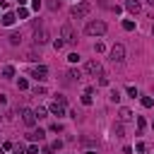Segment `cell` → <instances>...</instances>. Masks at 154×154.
Segmentation results:
<instances>
[{
  "instance_id": "1",
  "label": "cell",
  "mask_w": 154,
  "mask_h": 154,
  "mask_svg": "<svg viewBox=\"0 0 154 154\" xmlns=\"http://www.w3.org/2000/svg\"><path fill=\"white\" fill-rule=\"evenodd\" d=\"M89 10H91V5L84 0V2H79V5H75V7L70 10V17H72V19H82V17L89 14Z\"/></svg>"
},
{
  "instance_id": "2",
  "label": "cell",
  "mask_w": 154,
  "mask_h": 154,
  "mask_svg": "<svg viewBox=\"0 0 154 154\" xmlns=\"http://www.w3.org/2000/svg\"><path fill=\"white\" fill-rule=\"evenodd\" d=\"M84 31H87L89 36H101V34H106V24L96 19V22H89V24L84 26Z\"/></svg>"
},
{
  "instance_id": "3",
  "label": "cell",
  "mask_w": 154,
  "mask_h": 154,
  "mask_svg": "<svg viewBox=\"0 0 154 154\" xmlns=\"http://www.w3.org/2000/svg\"><path fill=\"white\" fill-rule=\"evenodd\" d=\"M123 60H125V46L116 43L111 48V63H123Z\"/></svg>"
},
{
  "instance_id": "4",
  "label": "cell",
  "mask_w": 154,
  "mask_h": 154,
  "mask_svg": "<svg viewBox=\"0 0 154 154\" xmlns=\"http://www.w3.org/2000/svg\"><path fill=\"white\" fill-rule=\"evenodd\" d=\"M46 41H48V31H46L43 26H36V29H34V43L41 46V43H46Z\"/></svg>"
},
{
  "instance_id": "5",
  "label": "cell",
  "mask_w": 154,
  "mask_h": 154,
  "mask_svg": "<svg viewBox=\"0 0 154 154\" xmlns=\"http://www.w3.org/2000/svg\"><path fill=\"white\" fill-rule=\"evenodd\" d=\"M63 41L65 43H75L77 41V36H75V31H72L70 24H63Z\"/></svg>"
},
{
  "instance_id": "6",
  "label": "cell",
  "mask_w": 154,
  "mask_h": 154,
  "mask_svg": "<svg viewBox=\"0 0 154 154\" xmlns=\"http://www.w3.org/2000/svg\"><path fill=\"white\" fill-rule=\"evenodd\" d=\"M22 120H24V125H34L36 123V113L31 108H22Z\"/></svg>"
},
{
  "instance_id": "7",
  "label": "cell",
  "mask_w": 154,
  "mask_h": 154,
  "mask_svg": "<svg viewBox=\"0 0 154 154\" xmlns=\"http://www.w3.org/2000/svg\"><path fill=\"white\" fill-rule=\"evenodd\" d=\"M84 72H87V75H99V72H101V65H99V60H89V63L84 65Z\"/></svg>"
},
{
  "instance_id": "8",
  "label": "cell",
  "mask_w": 154,
  "mask_h": 154,
  "mask_svg": "<svg viewBox=\"0 0 154 154\" xmlns=\"http://www.w3.org/2000/svg\"><path fill=\"white\" fill-rule=\"evenodd\" d=\"M46 75H48V67H46V65H36V67L31 70V77H34V79H46Z\"/></svg>"
},
{
  "instance_id": "9",
  "label": "cell",
  "mask_w": 154,
  "mask_h": 154,
  "mask_svg": "<svg viewBox=\"0 0 154 154\" xmlns=\"http://www.w3.org/2000/svg\"><path fill=\"white\" fill-rule=\"evenodd\" d=\"M118 118H120V123H128V120H132V111L130 108H120L118 111Z\"/></svg>"
},
{
  "instance_id": "10",
  "label": "cell",
  "mask_w": 154,
  "mask_h": 154,
  "mask_svg": "<svg viewBox=\"0 0 154 154\" xmlns=\"http://www.w3.org/2000/svg\"><path fill=\"white\" fill-rule=\"evenodd\" d=\"M14 19H17V14H12V12H5V14H2V24H5V26H12Z\"/></svg>"
},
{
  "instance_id": "11",
  "label": "cell",
  "mask_w": 154,
  "mask_h": 154,
  "mask_svg": "<svg viewBox=\"0 0 154 154\" xmlns=\"http://www.w3.org/2000/svg\"><path fill=\"white\" fill-rule=\"evenodd\" d=\"M65 77H67V82H79V79H82V72H79V70H70Z\"/></svg>"
},
{
  "instance_id": "12",
  "label": "cell",
  "mask_w": 154,
  "mask_h": 154,
  "mask_svg": "<svg viewBox=\"0 0 154 154\" xmlns=\"http://www.w3.org/2000/svg\"><path fill=\"white\" fill-rule=\"evenodd\" d=\"M51 113H53V116H63V113H65V106H60L58 101H53V103H51Z\"/></svg>"
},
{
  "instance_id": "13",
  "label": "cell",
  "mask_w": 154,
  "mask_h": 154,
  "mask_svg": "<svg viewBox=\"0 0 154 154\" xmlns=\"http://www.w3.org/2000/svg\"><path fill=\"white\" fill-rule=\"evenodd\" d=\"M125 7H128L132 14H137V12H140V2H137V0H128V2H125Z\"/></svg>"
},
{
  "instance_id": "14",
  "label": "cell",
  "mask_w": 154,
  "mask_h": 154,
  "mask_svg": "<svg viewBox=\"0 0 154 154\" xmlns=\"http://www.w3.org/2000/svg\"><path fill=\"white\" fill-rule=\"evenodd\" d=\"M43 135H46V132H43V130L38 128V130H34V132H29V140H31V142H38V140H43Z\"/></svg>"
},
{
  "instance_id": "15",
  "label": "cell",
  "mask_w": 154,
  "mask_h": 154,
  "mask_svg": "<svg viewBox=\"0 0 154 154\" xmlns=\"http://www.w3.org/2000/svg\"><path fill=\"white\" fill-rule=\"evenodd\" d=\"M91 91H94V89L89 87V89L82 94V103H84V106H91Z\"/></svg>"
},
{
  "instance_id": "16",
  "label": "cell",
  "mask_w": 154,
  "mask_h": 154,
  "mask_svg": "<svg viewBox=\"0 0 154 154\" xmlns=\"http://www.w3.org/2000/svg\"><path fill=\"white\" fill-rule=\"evenodd\" d=\"M12 75H14V67H12V65H5V67H2V77H7V79H10Z\"/></svg>"
},
{
  "instance_id": "17",
  "label": "cell",
  "mask_w": 154,
  "mask_h": 154,
  "mask_svg": "<svg viewBox=\"0 0 154 154\" xmlns=\"http://www.w3.org/2000/svg\"><path fill=\"white\" fill-rule=\"evenodd\" d=\"M106 84H108V75L101 70V72H99V87H106Z\"/></svg>"
},
{
  "instance_id": "18",
  "label": "cell",
  "mask_w": 154,
  "mask_h": 154,
  "mask_svg": "<svg viewBox=\"0 0 154 154\" xmlns=\"http://www.w3.org/2000/svg\"><path fill=\"white\" fill-rule=\"evenodd\" d=\"M123 29H125V31H135V22H132V19H125V22H123Z\"/></svg>"
},
{
  "instance_id": "19",
  "label": "cell",
  "mask_w": 154,
  "mask_h": 154,
  "mask_svg": "<svg viewBox=\"0 0 154 154\" xmlns=\"http://www.w3.org/2000/svg\"><path fill=\"white\" fill-rule=\"evenodd\" d=\"M19 41H22V36H19L17 31H14V34H10V43H12V46H19Z\"/></svg>"
},
{
  "instance_id": "20",
  "label": "cell",
  "mask_w": 154,
  "mask_h": 154,
  "mask_svg": "<svg viewBox=\"0 0 154 154\" xmlns=\"http://www.w3.org/2000/svg\"><path fill=\"white\" fill-rule=\"evenodd\" d=\"M142 106H144V108H152V106H154V99H152V96H142Z\"/></svg>"
},
{
  "instance_id": "21",
  "label": "cell",
  "mask_w": 154,
  "mask_h": 154,
  "mask_svg": "<svg viewBox=\"0 0 154 154\" xmlns=\"http://www.w3.org/2000/svg\"><path fill=\"white\" fill-rule=\"evenodd\" d=\"M46 5H48V10H53V12H55V10H60V0H48Z\"/></svg>"
},
{
  "instance_id": "22",
  "label": "cell",
  "mask_w": 154,
  "mask_h": 154,
  "mask_svg": "<svg viewBox=\"0 0 154 154\" xmlns=\"http://www.w3.org/2000/svg\"><path fill=\"white\" fill-rule=\"evenodd\" d=\"M17 17H19V19H26V17H29V10L19 7V10H17Z\"/></svg>"
},
{
  "instance_id": "23",
  "label": "cell",
  "mask_w": 154,
  "mask_h": 154,
  "mask_svg": "<svg viewBox=\"0 0 154 154\" xmlns=\"http://www.w3.org/2000/svg\"><path fill=\"white\" fill-rule=\"evenodd\" d=\"M144 125H147V120H144L142 116H137V130H140V132L144 130Z\"/></svg>"
},
{
  "instance_id": "24",
  "label": "cell",
  "mask_w": 154,
  "mask_h": 154,
  "mask_svg": "<svg viewBox=\"0 0 154 154\" xmlns=\"http://www.w3.org/2000/svg\"><path fill=\"white\" fill-rule=\"evenodd\" d=\"M113 132H116V137H123V123H116Z\"/></svg>"
},
{
  "instance_id": "25",
  "label": "cell",
  "mask_w": 154,
  "mask_h": 154,
  "mask_svg": "<svg viewBox=\"0 0 154 154\" xmlns=\"http://www.w3.org/2000/svg\"><path fill=\"white\" fill-rule=\"evenodd\" d=\"M128 94H130V96H132V99H135V96H140V91H137V87H132V84H130V87H128Z\"/></svg>"
},
{
  "instance_id": "26",
  "label": "cell",
  "mask_w": 154,
  "mask_h": 154,
  "mask_svg": "<svg viewBox=\"0 0 154 154\" xmlns=\"http://www.w3.org/2000/svg\"><path fill=\"white\" fill-rule=\"evenodd\" d=\"M111 101H113V103H116V101H120V94H118V89H113V91H111Z\"/></svg>"
},
{
  "instance_id": "27",
  "label": "cell",
  "mask_w": 154,
  "mask_h": 154,
  "mask_svg": "<svg viewBox=\"0 0 154 154\" xmlns=\"http://www.w3.org/2000/svg\"><path fill=\"white\" fill-rule=\"evenodd\" d=\"M34 113H36V118H46V108H41V106H38Z\"/></svg>"
},
{
  "instance_id": "28",
  "label": "cell",
  "mask_w": 154,
  "mask_h": 154,
  "mask_svg": "<svg viewBox=\"0 0 154 154\" xmlns=\"http://www.w3.org/2000/svg\"><path fill=\"white\" fill-rule=\"evenodd\" d=\"M53 46H55V51H58V48H63V46H65V41H63V38H55V41H53Z\"/></svg>"
},
{
  "instance_id": "29",
  "label": "cell",
  "mask_w": 154,
  "mask_h": 154,
  "mask_svg": "<svg viewBox=\"0 0 154 154\" xmlns=\"http://www.w3.org/2000/svg\"><path fill=\"white\" fill-rule=\"evenodd\" d=\"M67 60H70V63H79V55H77V53H70Z\"/></svg>"
},
{
  "instance_id": "30",
  "label": "cell",
  "mask_w": 154,
  "mask_h": 154,
  "mask_svg": "<svg viewBox=\"0 0 154 154\" xmlns=\"http://www.w3.org/2000/svg\"><path fill=\"white\" fill-rule=\"evenodd\" d=\"M135 149H137V152H140V154H142V152H144V149H147V144H144V142H137V147H135Z\"/></svg>"
},
{
  "instance_id": "31",
  "label": "cell",
  "mask_w": 154,
  "mask_h": 154,
  "mask_svg": "<svg viewBox=\"0 0 154 154\" xmlns=\"http://www.w3.org/2000/svg\"><path fill=\"white\" fill-rule=\"evenodd\" d=\"M26 154H38V147H36V144H31V147L26 149Z\"/></svg>"
},
{
  "instance_id": "32",
  "label": "cell",
  "mask_w": 154,
  "mask_h": 154,
  "mask_svg": "<svg viewBox=\"0 0 154 154\" xmlns=\"http://www.w3.org/2000/svg\"><path fill=\"white\" fill-rule=\"evenodd\" d=\"M34 91H36V94H38V96H43V94H46V87H36V89H34Z\"/></svg>"
},
{
  "instance_id": "33",
  "label": "cell",
  "mask_w": 154,
  "mask_h": 154,
  "mask_svg": "<svg viewBox=\"0 0 154 154\" xmlns=\"http://www.w3.org/2000/svg\"><path fill=\"white\" fill-rule=\"evenodd\" d=\"M55 101H58V103H60V106H65V103H67V101H65V96H60V94H58V96H55Z\"/></svg>"
},
{
  "instance_id": "34",
  "label": "cell",
  "mask_w": 154,
  "mask_h": 154,
  "mask_svg": "<svg viewBox=\"0 0 154 154\" xmlns=\"http://www.w3.org/2000/svg\"><path fill=\"white\" fill-rule=\"evenodd\" d=\"M51 130H53V132H60V130H63V125H60V123H55V125H51Z\"/></svg>"
},
{
  "instance_id": "35",
  "label": "cell",
  "mask_w": 154,
  "mask_h": 154,
  "mask_svg": "<svg viewBox=\"0 0 154 154\" xmlns=\"http://www.w3.org/2000/svg\"><path fill=\"white\" fill-rule=\"evenodd\" d=\"M87 154H96V152H94V149H89V152H87Z\"/></svg>"
},
{
  "instance_id": "36",
  "label": "cell",
  "mask_w": 154,
  "mask_h": 154,
  "mask_svg": "<svg viewBox=\"0 0 154 154\" xmlns=\"http://www.w3.org/2000/svg\"><path fill=\"white\" fill-rule=\"evenodd\" d=\"M147 2H149V5H152V7H154V0H147Z\"/></svg>"
},
{
  "instance_id": "37",
  "label": "cell",
  "mask_w": 154,
  "mask_h": 154,
  "mask_svg": "<svg viewBox=\"0 0 154 154\" xmlns=\"http://www.w3.org/2000/svg\"><path fill=\"white\" fill-rule=\"evenodd\" d=\"M152 36H154V24H152Z\"/></svg>"
},
{
  "instance_id": "38",
  "label": "cell",
  "mask_w": 154,
  "mask_h": 154,
  "mask_svg": "<svg viewBox=\"0 0 154 154\" xmlns=\"http://www.w3.org/2000/svg\"><path fill=\"white\" fill-rule=\"evenodd\" d=\"M152 128H154V120H152Z\"/></svg>"
}]
</instances>
